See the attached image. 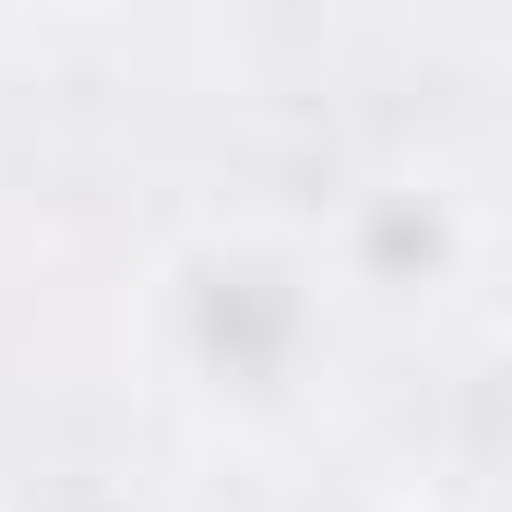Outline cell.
Listing matches in <instances>:
<instances>
[{"label": "cell", "instance_id": "cell-2", "mask_svg": "<svg viewBox=\"0 0 512 512\" xmlns=\"http://www.w3.org/2000/svg\"><path fill=\"white\" fill-rule=\"evenodd\" d=\"M441 262H453V215L429 191H370L358 203V274L370 286H429Z\"/></svg>", "mask_w": 512, "mask_h": 512}, {"label": "cell", "instance_id": "cell-1", "mask_svg": "<svg viewBox=\"0 0 512 512\" xmlns=\"http://www.w3.org/2000/svg\"><path fill=\"white\" fill-rule=\"evenodd\" d=\"M191 346L239 393H274L310 346V286L286 251H203L191 262Z\"/></svg>", "mask_w": 512, "mask_h": 512}]
</instances>
